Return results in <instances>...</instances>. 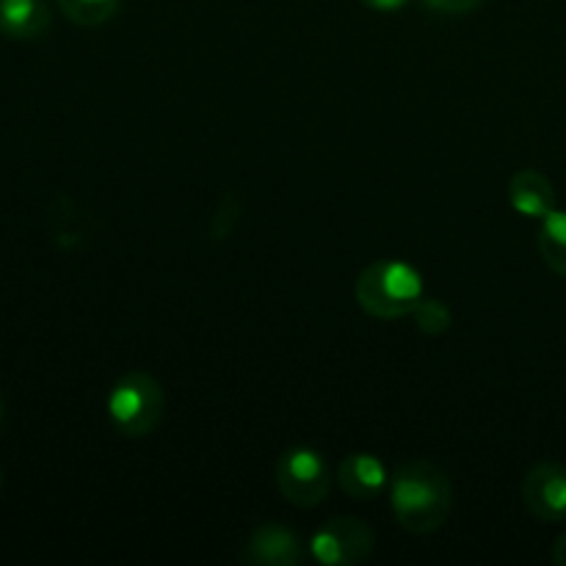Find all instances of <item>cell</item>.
<instances>
[{
    "label": "cell",
    "mask_w": 566,
    "mask_h": 566,
    "mask_svg": "<svg viewBox=\"0 0 566 566\" xmlns=\"http://www.w3.org/2000/svg\"><path fill=\"white\" fill-rule=\"evenodd\" d=\"M337 481H340V490L354 501H374L385 492L390 475L374 453H348L337 468Z\"/></svg>",
    "instance_id": "obj_8"
},
{
    "label": "cell",
    "mask_w": 566,
    "mask_h": 566,
    "mask_svg": "<svg viewBox=\"0 0 566 566\" xmlns=\"http://www.w3.org/2000/svg\"><path fill=\"white\" fill-rule=\"evenodd\" d=\"M376 536L368 523L357 517H335L315 531L310 556L326 566H354L374 556Z\"/></svg>",
    "instance_id": "obj_5"
},
{
    "label": "cell",
    "mask_w": 566,
    "mask_h": 566,
    "mask_svg": "<svg viewBox=\"0 0 566 566\" xmlns=\"http://www.w3.org/2000/svg\"><path fill=\"white\" fill-rule=\"evenodd\" d=\"M166 412V392L155 376L144 370L122 376L108 396V418L125 437H147L160 426Z\"/></svg>",
    "instance_id": "obj_3"
},
{
    "label": "cell",
    "mask_w": 566,
    "mask_h": 566,
    "mask_svg": "<svg viewBox=\"0 0 566 566\" xmlns=\"http://www.w3.org/2000/svg\"><path fill=\"white\" fill-rule=\"evenodd\" d=\"M431 11H440V14H470V11L479 9L484 0H423Z\"/></svg>",
    "instance_id": "obj_16"
},
{
    "label": "cell",
    "mask_w": 566,
    "mask_h": 566,
    "mask_svg": "<svg viewBox=\"0 0 566 566\" xmlns=\"http://www.w3.org/2000/svg\"><path fill=\"white\" fill-rule=\"evenodd\" d=\"M276 486L291 506H321L332 490L329 464L313 448H291L276 462Z\"/></svg>",
    "instance_id": "obj_4"
},
{
    "label": "cell",
    "mask_w": 566,
    "mask_h": 566,
    "mask_svg": "<svg viewBox=\"0 0 566 566\" xmlns=\"http://www.w3.org/2000/svg\"><path fill=\"white\" fill-rule=\"evenodd\" d=\"M363 3L376 11H396L401 9V6H407V0H363Z\"/></svg>",
    "instance_id": "obj_17"
},
{
    "label": "cell",
    "mask_w": 566,
    "mask_h": 566,
    "mask_svg": "<svg viewBox=\"0 0 566 566\" xmlns=\"http://www.w3.org/2000/svg\"><path fill=\"white\" fill-rule=\"evenodd\" d=\"M539 252L547 269L566 276V210H551L542 219L539 230Z\"/></svg>",
    "instance_id": "obj_12"
},
{
    "label": "cell",
    "mask_w": 566,
    "mask_h": 566,
    "mask_svg": "<svg viewBox=\"0 0 566 566\" xmlns=\"http://www.w3.org/2000/svg\"><path fill=\"white\" fill-rule=\"evenodd\" d=\"M523 501L542 523L566 520V468L558 462H539L523 479Z\"/></svg>",
    "instance_id": "obj_6"
},
{
    "label": "cell",
    "mask_w": 566,
    "mask_h": 566,
    "mask_svg": "<svg viewBox=\"0 0 566 566\" xmlns=\"http://www.w3.org/2000/svg\"><path fill=\"white\" fill-rule=\"evenodd\" d=\"M243 216V202L235 191H227L224 197L216 205L213 216H210V238L213 241H227V238L235 232V227L241 224Z\"/></svg>",
    "instance_id": "obj_14"
},
{
    "label": "cell",
    "mask_w": 566,
    "mask_h": 566,
    "mask_svg": "<svg viewBox=\"0 0 566 566\" xmlns=\"http://www.w3.org/2000/svg\"><path fill=\"white\" fill-rule=\"evenodd\" d=\"M509 202L520 216L545 219L551 210H556V191H553V182L542 171L520 169L509 180Z\"/></svg>",
    "instance_id": "obj_10"
},
{
    "label": "cell",
    "mask_w": 566,
    "mask_h": 566,
    "mask_svg": "<svg viewBox=\"0 0 566 566\" xmlns=\"http://www.w3.org/2000/svg\"><path fill=\"white\" fill-rule=\"evenodd\" d=\"M390 503L403 531L418 536L434 534L451 517V479L429 459H415L401 464L390 479Z\"/></svg>",
    "instance_id": "obj_1"
},
{
    "label": "cell",
    "mask_w": 566,
    "mask_h": 566,
    "mask_svg": "<svg viewBox=\"0 0 566 566\" xmlns=\"http://www.w3.org/2000/svg\"><path fill=\"white\" fill-rule=\"evenodd\" d=\"M3 420H6V403H3V396H0V429H3Z\"/></svg>",
    "instance_id": "obj_19"
},
{
    "label": "cell",
    "mask_w": 566,
    "mask_h": 566,
    "mask_svg": "<svg viewBox=\"0 0 566 566\" xmlns=\"http://www.w3.org/2000/svg\"><path fill=\"white\" fill-rule=\"evenodd\" d=\"M412 315L423 335H446V332L451 329V310L442 302H437V298H420V304L415 307Z\"/></svg>",
    "instance_id": "obj_15"
},
{
    "label": "cell",
    "mask_w": 566,
    "mask_h": 566,
    "mask_svg": "<svg viewBox=\"0 0 566 566\" xmlns=\"http://www.w3.org/2000/svg\"><path fill=\"white\" fill-rule=\"evenodd\" d=\"M310 553L304 551V542L291 528L276 523H265L252 531L247 547L241 553V562L265 564V566H298L304 564Z\"/></svg>",
    "instance_id": "obj_7"
},
{
    "label": "cell",
    "mask_w": 566,
    "mask_h": 566,
    "mask_svg": "<svg viewBox=\"0 0 566 566\" xmlns=\"http://www.w3.org/2000/svg\"><path fill=\"white\" fill-rule=\"evenodd\" d=\"M0 484H3V473H0Z\"/></svg>",
    "instance_id": "obj_20"
},
{
    "label": "cell",
    "mask_w": 566,
    "mask_h": 566,
    "mask_svg": "<svg viewBox=\"0 0 566 566\" xmlns=\"http://www.w3.org/2000/svg\"><path fill=\"white\" fill-rule=\"evenodd\" d=\"M553 562L558 566H566V534L558 536L556 545H553Z\"/></svg>",
    "instance_id": "obj_18"
},
{
    "label": "cell",
    "mask_w": 566,
    "mask_h": 566,
    "mask_svg": "<svg viewBox=\"0 0 566 566\" xmlns=\"http://www.w3.org/2000/svg\"><path fill=\"white\" fill-rule=\"evenodd\" d=\"M50 14L44 0H0V31L11 39H39L48 33Z\"/></svg>",
    "instance_id": "obj_11"
},
{
    "label": "cell",
    "mask_w": 566,
    "mask_h": 566,
    "mask_svg": "<svg viewBox=\"0 0 566 566\" xmlns=\"http://www.w3.org/2000/svg\"><path fill=\"white\" fill-rule=\"evenodd\" d=\"M354 293H357L359 307L368 315L381 321H396L415 313V307L423 298V282L412 265L381 260V263L368 265L359 274Z\"/></svg>",
    "instance_id": "obj_2"
},
{
    "label": "cell",
    "mask_w": 566,
    "mask_h": 566,
    "mask_svg": "<svg viewBox=\"0 0 566 566\" xmlns=\"http://www.w3.org/2000/svg\"><path fill=\"white\" fill-rule=\"evenodd\" d=\"M119 6L122 0H59V9L64 11L66 20L83 28H97L114 20Z\"/></svg>",
    "instance_id": "obj_13"
},
{
    "label": "cell",
    "mask_w": 566,
    "mask_h": 566,
    "mask_svg": "<svg viewBox=\"0 0 566 566\" xmlns=\"http://www.w3.org/2000/svg\"><path fill=\"white\" fill-rule=\"evenodd\" d=\"M50 238L59 249H83L94 235V221L72 197L61 193L48 210Z\"/></svg>",
    "instance_id": "obj_9"
}]
</instances>
